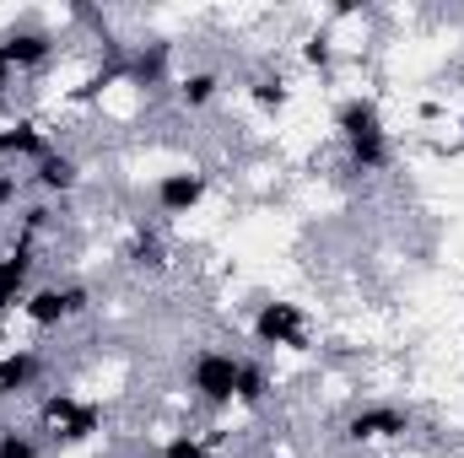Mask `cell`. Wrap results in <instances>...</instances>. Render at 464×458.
<instances>
[{"label": "cell", "instance_id": "obj_1", "mask_svg": "<svg viewBox=\"0 0 464 458\" xmlns=\"http://www.w3.org/2000/svg\"><path fill=\"white\" fill-rule=\"evenodd\" d=\"M335 129L346 140V157L356 173H383L389 167V129H383V114L372 98H346L335 109Z\"/></svg>", "mask_w": 464, "mask_h": 458}, {"label": "cell", "instance_id": "obj_2", "mask_svg": "<svg viewBox=\"0 0 464 458\" xmlns=\"http://www.w3.org/2000/svg\"><path fill=\"white\" fill-rule=\"evenodd\" d=\"M38 421H44V432H49V443H60V448H76V443H87V437H98L103 432V405H92V399H76V394H49L44 405H38Z\"/></svg>", "mask_w": 464, "mask_h": 458}, {"label": "cell", "instance_id": "obj_3", "mask_svg": "<svg viewBox=\"0 0 464 458\" xmlns=\"http://www.w3.org/2000/svg\"><path fill=\"white\" fill-rule=\"evenodd\" d=\"M237 367H243V356H232L222 345L195 350V361H189V388H195V399L211 405V410H232V405H237Z\"/></svg>", "mask_w": 464, "mask_h": 458}, {"label": "cell", "instance_id": "obj_4", "mask_svg": "<svg viewBox=\"0 0 464 458\" xmlns=\"http://www.w3.org/2000/svg\"><path fill=\"white\" fill-rule=\"evenodd\" d=\"M248 335H254V345H265V350H303L308 345V313L297 302H286V297H270V302L254 308Z\"/></svg>", "mask_w": 464, "mask_h": 458}, {"label": "cell", "instance_id": "obj_5", "mask_svg": "<svg viewBox=\"0 0 464 458\" xmlns=\"http://www.w3.org/2000/svg\"><path fill=\"white\" fill-rule=\"evenodd\" d=\"M92 308V291L87 286H76V281H49V286H33L27 291V302H22V319L33 324V329H60V324H71V319H82Z\"/></svg>", "mask_w": 464, "mask_h": 458}, {"label": "cell", "instance_id": "obj_6", "mask_svg": "<svg viewBox=\"0 0 464 458\" xmlns=\"http://www.w3.org/2000/svg\"><path fill=\"white\" fill-rule=\"evenodd\" d=\"M411 437V410L405 405H362L346 415V443L351 448H372V443H400Z\"/></svg>", "mask_w": 464, "mask_h": 458}, {"label": "cell", "instance_id": "obj_7", "mask_svg": "<svg viewBox=\"0 0 464 458\" xmlns=\"http://www.w3.org/2000/svg\"><path fill=\"white\" fill-rule=\"evenodd\" d=\"M206 195H211V178L195 173V167H173V173H162V178L151 184L157 216H195V211L206 205Z\"/></svg>", "mask_w": 464, "mask_h": 458}, {"label": "cell", "instance_id": "obj_8", "mask_svg": "<svg viewBox=\"0 0 464 458\" xmlns=\"http://www.w3.org/2000/svg\"><path fill=\"white\" fill-rule=\"evenodd\" d=\"M33 264H38V259H33V237H16V248L0 259V319L27 302V291H33Z\"/></svg>", "mask_w": 464, "mask_h": 458}, {"label": "cell", "instance_id": "obj_9", "mask_svg": "<svg viewBox=\"0 0 464 458\" xmlns=\"http://www.w3.org/2000/svg\"><path fill=\"white\" fill-rule=\"evenodd\" d=\"M49 54H54V38L38 33V27H11V33H0V60H5V71H38Z\"/></svg>", "mask_w": 464, "mask_h": 458}, {"label": "cell", "instance_id": "obj_10", "mask_svg": "<svg viewBox=\"0 0 464 458\" xmlns=\"http://www.w3.org/2000/svg\"><path fill=\"white\" fill-rule=\"evenodd\" d=\"M33 184H38L44 195H71V189L82 184V162H76L71 151H60V146H54L49 157H38V162H33Z\"/></svg>", "mask_w": 464, "mask_h": 458}, {"label": "cell", "instance_id": "obj_11", "mask_svg": "<svg viewBox=\"0 0 464 458\" xmlns=\"http://www.w3.org/2000/svg\"><path fill=\"white\" fill-rule=\"evenodd\" d=\"M49 151H54V146H49L44 124H33V119H16V124H5V129H0V157L38 162V157H49Z\"/></svg>", "mask_w": 464, "mask_h": 458}, {"label": "cell", "instance_id": "obj_12", "mask_svg": "<svg viewBox=\"0 0 464 458\" xmlns=\"http://www.w3.org/2000/svg\"><path fill=\"white\" fill-rule=\"evenodd\" d=\"M217 92H222V76H217V71H189V76L179 81V109L200 114V109L217 103Z\"/></svg>", "mask_w": 464, "mask_h": 458}, {"label": "cell", "instance_id": "obj_13", "mask_svg": "<svg viewBox=\"0 0 464 458\" xmlns=\"http://www.w3.org/2000/svg\"><path fill=\"white\" fill-rule=\"evenodd\" d=\"M270 388H276L270 367L243 356V367H237V405H248V410H254V405H265V399H270Z\"/></svg>", "mask_w": 464, "mask_h": 458}, {"label": "cell", "instance_id": "obj_14", "mask_svg": "<svg viewBox=\"0 0 464 458\" xmlns=\"http://www.w3.org/2000/svg\"><path fill=\"white\" fill-rule=\"evenodd\" d=\"M124 259H130L135 270H162V264H168V248H162V237H157V232H146V227H140L135 237H130Z\"/></svg>", "mask_w": 464, "mask_h": 458}, {"label": "cell", "instance_id": "obj_15", "mask_svg": "<svg viewBox=\"0 0 464 458\" xmlns=\"http://www.w3.org/2000/svg\"><path fill=\"white\" fill-rule=\"evenodd\" d=\"M0 458H44V443L33 432H16V426H0Z\"/></svg>", "mask_w": 464, "mask_h": 458}, {"label": "cell", "instance_id": "obj_16", "mask_svg": "<svg viewBox=\"0 0 464 458\" xmlns=\"http://www.w3.org/2000/svg\"><path fill=\"white\" fill-rule=\"evenodd\" d=\"M248 98H254L259 109H286V98H292V87H286L281 76H259V81L248 87Z\"/></svg>", "mask_w": 464, "mask_h": 458}, {"label": "cell", "instance_id": "obj_17", "mask_svg": "<svg viewBox=\"0 0 464 458\" xmlns=\"http://www.w3.org/2000/svg\"><path fill=\"white\" fill-rule=\"evenodd\" d=\"M162 458H211V443L195 437V432H179V437L162 443Z\"/></svg>", "mask_w": 464, "mask_h": 458}, {"label": "cell", "instance_id": "obj_18", "mask_svg": "<svg viewBox=\"0 0 464 458\" xmlns=\"http://www.w3.org/2000/svg\"><path fill=\"white\" fill-rule=\"evenodd\" d=\"M303 60H308L314 71H330V65H335V49H330V38H308V43H303Z\"/></svg>", "mask_w": 464, "mask_h": 458}, {"label": "cell", "instance_id": "obj_19", "mask_svg": "<svg viewBox=\"0 0 464 458\" xmlns=\"http://www.w3.org/2000/svg\"><path fill=\"white\" fill-rule=\"evenodd\" d=\"M11 200H16V178H5V173H0V211H5Z\"/></svg>", "mask_w": 464, "mask_h": 458}, {"label": "cell", "instance_id": "obj_20", "mask_svg": "<svg viewBox=\"0 0 464 458\" xmlns=\"http://www.w3.org/2000/svg\"><path fill=\"white\" fill-rule=\"evenodd\" d=\"M0 399H16V394H11V383H5V367H0Z\"/></svg>", "mask_w": 464, "mask_h": 458}, {"label": "cell", "instance_id": "obj_21", "mask_svg": "<svg viewBox=\"0 0 464 458\" xmlns=\"http://www.w3.org/2000/svg\"><path fill=\"white\" fill-rule=\"evenodd\" d=\"M5 350H11V345H5V329H0V356H5Z\"/></svg>", "mask_w": 464, "mask_h": 458}, {"label": "cell", "instance_id": "obj_22", "mask_svg": "<svg viewBox=\"0 0 464 458\" xmlns=\"http://www.w3.org/2000/svg\"><path fill=\"white\" fill-rule=\"evenodd\" d=\"M135 458H162V453H135Z\"/></svg>", "mask_w": 464, "mask_h": 458}, {"label": "cell", "instance_id": "obj_23", "mask_svg": "<svg viewBox=\"0 0 464 458\" xmlns=\"http://www.w3.org/2000/svg\"><path fill=\"white\" fill-rule=\"evenodd\" d=\"M0 98H5V81H0Z\"/></svg>", "mask_w": 464, "mask_h": 458}]
</instances>
